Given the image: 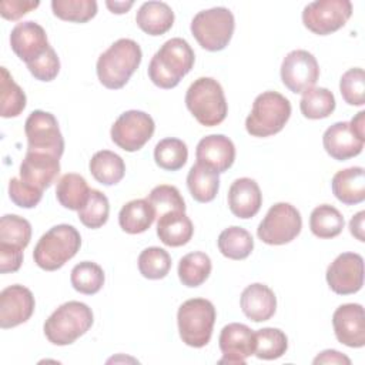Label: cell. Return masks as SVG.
<instances>
[{
    "label": "cell",
    "mask_w": 365,
    "mask_h": 365,
    "mask_svg": "<svg viewBox=\"0 0 365 365\" xmlns=\"http://www.w3.org/2000/svg\"><path fill=\"white\" fill-rule=\"evenodd\" d=\"M194 61L195 54L188 41L181 37L170 38L153 56L148 77L160 88H174L192 70Z\"/></svg>",
    "instance_id": "1"
},
{
    "label": "cell",
    "mask_w": 365,
    "mask_h": 365,
    "mask_svg": "<svg viewBox=\"0 0 365 365\" xmlns=\"http://www.w3.org/2000/svg\"><path fill=\"white\" fill-rule=\"evenodd\" d=\"M141 58L143 53L137 41L120 38L100 54L96 66L97 77L106 88H123L138 68Z\"/></svg>",
    "instance_id": "2"
},
{
    "label": "cell",
    "mask_w": 365,
    "mask_h": 365,
    "mask_svg": "<svg viewBox=\"0 0 365 365\" xmlns=\"http://www.w3.org/2000/svg\"><path fill=\"white\" fill-rule=\"evenodd\" d=\"M81 247L80 232L68 224H58L44 232L37 241L33 258L44 271L60 269Z\"/></svg>",
    "instance_id": "3"
},
{
    "label": "cell",
    "mask_w": 365,
    "mask_h": 365,
    "mask_svg": "<svg viewBox=\"0 0 365 365\" xmlns=\"http://www.w3.org/2000/svg\"><path fill=\"white\" fill-rule=\"evenodd\" d=\"M91 308L80 301L61 304L44 322V335L48 342L64 346L84 335L93 325Z\"/></svg>",
    "instance_id": "4"
},
{
    "label": "cell",
    "mask_w": 365,
    "mask_h": 365,
    "mask_svg": "<svg viewBox=\"0 0 365 365\" xmlns=\"http://www.w3.org/2000/svg\"><path fill=\"white\" fill-rule=\"evenodd\" d=\"M185 106L205 127L221 124L228 113L224 90L212 77H200L191 83L185 93Z\"/></svg>",
    "instance_id": "5"
},
{
    "label": "cell",
    "mask_w": 365,
    "mask_h": 365,
    "mask_svg": "<svg viewBox=\"0 0 365 365\" xmlns=\"http://www.w3.org/2000/svg\"><path fill=\"white\" fill-rule=\"evenodd\" d=\"M291 117V103L277 91H264L252 103L245 130L252 137H269L279 133Z\"/></svg>",
    "instance_id": "6"
},
{
    "label": "cell",
    "mask_w": 365,
    "mask_h": 365,
    "mask_svg": "<svg viewBox=\"0 0 365 365\" xmlns=\"http://www.w3.org/2000/svg\"><path fill=\"white\" fill-rule=\"evenodd\" d=\"M215 308L205 298H192L182 302L177 312L180 338L192 348L205 346L212 335Z\"/></svg>",
    "instance_id": "7"
},
{
    "label": "cell",
    "mask_w": 365,
    "mask_h": 365,
    "mask_svg": "<svg viewBox=\"0 0 365 365\" xmlns=\"http://www.w3.org/2000/svg\"><path fill=\"white\" fill-rule=\"evenodd\" d=\"M235 29L234 14L225 7L198 11L191 20V33L197 43L208 51L224 50Z\"/></svg>",
    "instance_id": "8"
},
{
    "label": "cell",
    "mask_w": 365,
    "mask_h": 365,
    "mask_svg": "<svg viewBox=\"0 0 365 365\" xmlns=\"http://www.w3.org/2000/svg\"><path fill=\"white\" fill-rule=\"evenodd\" d=\"M302 228L299 211L289 202L274 204L257 228L258 238L268 245H284L298 237Z\"/></svg>",
    "instance_id": "9"
},
{
    "label": "cell",
    "mask_w": 365,
    "mask_h": 365,
    "mask_svg": "<svg viewBox=\"0 0 365 365\" xmlns=\"http://www.w3.org/2000/svg\"><path fill=\"white\" fill-rule=\"evenodd\" d=\"M154 130L155 124L150 114L140 110H128L114 121L110 135L121 150L134 153L151 140Z\"/></svg>",
    "instance_id": "10"
},
{
    "label": "cell",
    "mask_w": 365,
    "mask_h": 365,
    "mask_svg": "<svg viewBox=\"0 0 365 365\" xmlns=\"http://www.w3.org/2000/svg\"><path fill=\"white\" fill-rule=\"evenodd\" d=\"M351 16L349 0H318L304 7L302 23L314 34L327 36L344 27Z\"/></svg>",
    "instance_id": "11"
},
{
    "label": "cell",
    "mask_w": 365,
    "mask_h": 365,
    "mask_svg": "<svg viewBox=\"0 0 365 365\" xmlns=\"http://www.w3.org/2000/svg\"><path fill=\"white\" fill-rule=\"evenodd\" d=\"M27 137V151L48 153L61 157L64 153V138L58 128L57 118L47 111L34 110L24 123Z\"/></svg>",
    "instance_id": "12"
},
{
    "label": "cell",
    "mask_w": 365,
    "mask_h": 365,
    "mask_svg": "<svg viewBox=\"0 0 365 365\" xmlns=\"http://www.w3.org/2000/svg\"><path fill=\"white\" fill-rule=\"evenodd\" d=\"M319 77V66L314 54L307 50L289 51L281 64V80L284 86L295 93H304L315 86Z\"/></svg>",
    "instance_id": "13"
},
{
    "label": "cell",
    "mask_w": 365,
    "mask_h": 365,
    "mask_svg": "<svg viewBox=\"0 0 365 365\" xmlns=\"http://www.w3.org/2000/svg\"><path fill=\"white\" fill-rule=\"evenodd\" d=\"M325 277L335 294H355L364 285V259L356 252H342L329 264Z\"/></svg>",
    "instance_id": "14"
},
{
    "label": "cell",
    "mask_w": 365,
    "mask_h": 365,
    "mask_svg": "<svg viewBox=\"0 0 365 365\" xmlns=\"http://www.w3.org/2000/svg\"><path fill=\"white\" fill-rule=\"evenodd\" d=\"M218 344L222 352L220 364L244 365L255 352V332L245 324L231 322L221 329Z\"/></svg>",
    "instance_id": "15"
},
{
    "label": "cell",
    "mask_w": 365,
    "mask_h": 365,
    "mask_svg": "<svg viewBox=\"0 0 365 365\" xmlns=\"http://www.w3.org/2000/svg\"><path fill=\"white\" fill-rule=\"evenodd\" d=\"M34 307L36 301L29 288L19 284L4 288L0 292V327L9 329L29 321Z\"/></svg>",
    "instance_id": "16"
},
{
    "label": "cell",
    "mask_w": 365,
    "mask_h": 365,
    "mask_svg": "<svg viewBox=\"0 0 365 365\" xmlns=\"http://www.w3.org/2000/svg\"><path fill=\"white\" fill-rule=\"evenodd\" d=\"M10 46L14 54L26 64L41 57L50 47L46 30L36 21L17 23L10 33Z\"/></svg>",
    "instance_id": "17"
},
{
    "label": "cell",
    "mask_w": 365,
    "mask_h": 365,
    "mask_svg": "<svg viewBox=\"0 0 365 365\" xmlns=\"http://www.w3.org/2000/svg\"><path fill=\"white\" fill-rule=\"evenodd\" d=\"M336 339L349 348L365 345V315L361 304H342L332 315Z\"/></svg>",
    "instance_id": "18"
},
{
    "label": "cell",
    "mask_w": 365,
    "mask_h": 365,
    "mask_svg": "<svg viewBox=\"0 0 365 365\" xmlns=\"http://www.w3.org/2000/svg\"><path fill=\"white\" fill-rule=\"evenodd\" d=\"M20 178L34 188H48L60 174V158L40 151H27L20 164Z\"/></svg>",
    "instance_id": "19"
},
{
    "label": "cell",
    "mask_w": 365,
    "mask_h": 365,
    "mask_svg": "<svg viewBox=\"0 0 365 365\" xmlns=\"http://www.w3.org/2000/svg\"><path fill=\"white\" fill-rule=\"evenodd\" d=\"M195 158L197 163L210 167L220 174L234 164L235 145L224 134H211L198 141Z\"/></svg>",
    "instance_id": "20"
},
{
    "label": "cell",
    "mask_w": 365,
    "mask_h": 365,
    "mask_svg": "<svg viewBox=\"0 0 365 365\" xmlns=\"http://www.w3.org/2000/svg\"><path fill=\"white\" fill-rule=\"evenodd\" d=\"M230 211L242 220L252 218L262 205V194L255 180L242 177L237 178L228 190Z\"/></svg>",
    "instance_id": "21"
},
{
    "label": "cell",
    "mask_w": 365,
    "mask_h": 365,
    "mask_svg": "<svg viewBox=\"0 0 365 365\" xmlns=\"http://www.w3.org/2000/svg\"><path fill=\"white\" fill-rule=\"evenodd\" d=\"M362 140H359L352 130L349 123L338 121L328 127L322 135V144L328 155L336 161H345L361 154L364 148Z\"/></svg>",
    "instance_id": "22"
},
{
    "label": "cell",
    "mask_w": 365,
    "mask_h": 365,
    "mask_svg": "<svg viewBox=\"0 0 365 365\" xmlns=\"http://www.w3.org/2000/svg\"><path fill=\"white\" fill-rule=\"evenodd\" d=\"M241 309L254 322L268 321L277 309V297L265 284L255 282L248 285L240 298Z\"/></svg>",
    "instance_id": "23"
},
{
    "label": "cell",
    "mask_w": 365,
    "mask_h": 365,
    "mask_svg": "<svg viewBox=\"0 0 365 365\" xmlns=\"http://www.w3.org/2000/svg\"><path fill=\"white\" fill-rule=\"evenodd\" d=\"M332 192L345 205L361 204L365 200V171L362 167H349L335 173L331 181Z\"/></svg>",
    "instance_id": "24"
},
{
    "label": "cell",
    "mask_w": 365,
    "mask_h": 365,
    "mask_svg": "<svg viewBox=\"0 0 365 365\" xmlns=\"http://www.w3.org/2000/svg\"><path fill=\"white\" fill-rule=\"evenodd\" d=\"M137 26L150 36H161L174 24V11L164 1H145L135 14Z\"/></svg>",
    "instance_id": "25"
},
{
    "label": "cell",
    "mask_w": 365,
    "mask_h": 365,
    "mask_svg": "<svg viewBox=\"0 0 365 365\" xmlns=\"http://www.w3.org/2000/svg\"><path fill=\"white\" fill-rule=\"evenodd\" d=\"M194 234V225L184 211H171L157 221V235L168 247L185 245Z\"/></svg>",
    "instance_id": "26"
},
{
    "label": "cell",
    "mask_w": 365,
    "mask_h": 365,
    "mask_svg": "<svg viewBox=\"0 0 365 365\" xmlns=\"http://www.w3.org/2000/svg\"><path fill=\"white\" fill-rule=\"evenodd\" d=\"M155 220V211L147 198L131 200L118 212V224L127 234H141L147 231Z\"/></svg>",
    "instance_id": "27"
},
{
    "label": "cell",
    "mask_w": 365,
    "mask_h": 365,
    "mask_svg": "<svg viewBox=\"0 0 365 365\" xmlns=\"http://www.w3.org/2000/svg\"><path fill=\"white\" fill-rule=\"evenodd\" d=\"M91 188L86 178L76 173L64 174L56 187V198L64 208L78 211L87 202Z\"/></svg>",
    "instance_id": "28"
},
{
    "label": "cell",
    "mask_w": 365,
    "mask_h": 365,
    "mask_svg": "<svg viewBox=\"0 0 365 365\" xmlns=\"http://www.w3.org/2000/svg\"><path fill=\"white\" fill-rule=\"evenodd\" d=\"M88 168L94 180L103 185H114L120 182L125 174L123 158L110 150L97 151L91 157Z\"/></svg>",
    "instance_id": "29"
},
{
    "label": "cell",
    "mask_w": 365,
    "mask_h": 365,
    "mask_svg": "<svg viewBox=\"0 0 365 365\" xmlns=\"http://www.w3.org/2000/svg\"><path fill=\"white\" fill-rule=\"evenodd\" d=\"M187 187L191 197L198 202H210L220 188L218 173L200 163L194 164L187 175Z\"/></svg>",
    "instance_id": "30"
},
{
    "label": "cell",
    "mask_w": 365,
    "mask_h": 365,
    "mask_svg": "<svg viewBox=\"0 0 365 365\" xmlns=\"http://www.w3.org/2000/svg\"><path fill=\"white\" fill-rule=\"evenodd\" d=\"M218 250L230 259H245L254 250V240L251 234L241 227L232 225L221 231L218 235Z\"/></svg>",
    "instance_id": "31"
},
{
    "label": "cell",
    "mask_w": 365,
    "mask_h": 365,
    "mask_svg": "<svg viewBox=\"0 0 365 365\" xmlns=\"http://www.w3.org/2000/svg\"><path fill=\"white\" fill-rule=\"evenodd\" d=\"M345 221L342 214L329 204L315 207L309 217V228L312 234L322 240L338 237L344 230Z\"/></svg>",
    "instance_id": "32"
},
{
    "label": "cell",
    "mask_w": 365,
    "mask_h": 365,
    "mask_svg": "<svg viewBox=\"0 0 365 365\" xmlns=\"http://www.w3.org/2000/svg\"><path fill=\"white\" fill-rule=\"evenodd\" d=\"M211 259L205 252H190L178 262V278L182 285L195 288L205 282L211 274Z\"/></svg>",
    "instance_id": "33"
},
{
    "label": "cell",
    "mask_w": 365,
    "mask_h": 365,
    "mask_svg": "<svg viewBox=\"0 0 365 365\" xmlns=\"http://www.w3.org/2000/svg\"><path fill=\"white\" fill-rule=\"evenodd\" d=\"M0 115L3 118L17 117L26 108V94L21 90V87L13 80L11 74L6 67H0Z\"/></svg>",
    "instance_id": "34"
},
{
    "label": "cell",
    "mask_w": 365,
    "mask_h": 365,
    "mask_svg": "<svg viewBox=\"0 0 365 365\" xmlns=\"http://www.w3.org/2000/svg\"><path fill=\"white\" fill-rule=\"evenodd\" d=\"M299 110L305 118H327L335 110V97L325 87H312L302 93Z\"/></svg>",
    "instance_id": "35"
},
{
    "label": "cell",
    "mask_w": 365,
    "mask_h": 365,
    "mask_svg": "<svg viewBox=\"0 0 365 365\" xmlns=\"http://www.w3.org/2000/svg\"><path fill=\"white\" fill-rule=\"evenodd\" d=\"M188 158L187 144L180 138H164L154 148L155 164L165 171H177L182 168Z\"/></svg>",
    "instance_id": "36"
},
{
    "label": "cell",
    "mask_w": 365,
    "mask_h": 365,
    "mask_svg": "<svg viewBox=\"0 0 365 365\" xmlns=\"http://www.w3.org/2000/svg\"><path fill=\"white\" fill-rule=\"evenodd\" d=\"M104 278L103 268L91 261H83L74 265L70 275L73 288L86 295L97 294L104 285Z\"/></svg>",
    "instance_id": "37"
},
{
    "label": "cell",
    "mask_w": 365,
    "mask_h": 365,
    "mask_svg": "<svg viewBox=\"0 0 365 365\" xmlns=\"http://www.w3.org/2000/svg\"><path fill=\"white\" fill-rule=\"evenodd\" d=\"M288 349V338L278 328H262L255 332V352L259 359L281 358Z\"/></svg>",
    "instance_id": "38"
},
{
    "label": "cell",
    "mask_w": 365,
    "mask_h": 365,
    "mask_svg": "<svg viewBox=\"0 0 365 365\" xmlns=\"http://www.w3.org/2000/svg\"><path fill=\"white\" fill-rule=\"evenodd\" d=\"M171 269L170 254L160 247H148L138 255V271L144 278L161 279Z\"/></svg>",
    "instance_id": "39"
},
{
    "label": "cell",
    "mask_w": 365,
    "mask_h": 365,
    "mask_svg": "<svg viewBox=\"0 0 365 365\" xmlns=\"http://www.w3.org/2000/svg\"><path fill=\"white\" fill-rule=\"evenodd\" d=\"M51 10L56 17L71 23H87L97 14L96 0H53Z\"/></svg>",
    "instance_id": "40"
},
{
    "label": "cell",
    "mask_w": 365,
    "mask_h": 365,
    "mask_svg": "<svg viewBox=\"0 0 365 365\" xmlns=\"http://www.w3.org/2000/svg\"><path fill=\"white\" fill-rule=\"evenodd\" d=\"M31 240L30 222L16 214H6L0 220V242L24 250Z\"/></svg>",
    "instance_id": "41"
},
{
    "label": "cell",
    "mask_w": 365,
    "mask_h": 365,
    "mask_svg": "<svg viewBox=\"0 0 365 365\" xmlns=\"http://www.w3.org/2000/svg\"><path fill=\"white\" fill-rule=\"evenodd\" d=\"M110 214V202L108 198L98 190L91 188L87 202L78 210V220L87 228L96 230L103 227Z\"/></svg>",
    "instance_id": "42"
},
{
    "label": "cell",
    "mask_w": 365,
    "mask_h": 365,
    "mask_svg": "<svg viewBox=\"0 0 365 365\" xmlns=\"http://www.w3.org/2000/svg\"><path fill=\"white\" fill-rule=\"evenodd\" d=\"M148 202L153 205L155 211V217L171 212V211H184L185 212V201L180 194L178 188L168 184H161L154 187L147 195Z\"/></svg>",
    "instance_id": "43"
},
{
    "label": "cell",
    "mask_w": 365,
    "mask_h": 365,
    "mask_svg": "<svg viewBox=\"0 0 365 365\" xmlns=\"http://www.w3.org/2000/svg\"><path fill=\"white\" fill-rule=\"evenodd\" d=\"M339 91L344 101L349 106L365 104V73L361 67L345 71L339 80Z\"/></svg>",
    "instance_id": "44"
},
{
    "label": "cell",
    "mask_w": 365,
    "mask_h": 365,
    "mask_svg": "<svg viewBox=\"0 0 365 365\" xmlns=\"http://www.w3.org/2000/svg\"><path fill=\"white\" fill-rule=\"evenodd\" d=\"M9 197L17 207L34 208L41 201L43 191L24 182L21 178L13 177L9 181Z\"/></svg>",
    "instance_id": "45"
},
{
    "label": "cell",
    "mask_w": 365,
    "mask_h": 365,
    "mask_svg": "<svg viewBox=\"0 0 365 365\" xmlns=\"http://www.w3.org/2000/svg\"><path fill=\"white\" fill-rule=\"evenodd\" d=\"M27 68L30 74L40 81H51L57 77L60 71V60L54 51V48L50 46L48 50L34 60L33 63L27 64Z\"/></svg>",
    "instance_id": "46"
},
{
    "label": "cell",
    "mask_w": 365,
    "mask_h": 365,
    "mask_svg": "<svg viewBox=\"0 0 365 365\" xmlns=\"http://www.w3.org/2000/svg\"><path fill=\"white\" fill-rule=\"evenodd\" d=\"M40 6L38 1L33 0H1L0 1V14L6 20H19L29 11L37 9Z\"/></svg>",
    "instance_id": "47"
},
{
    "label": "cell",
    "mask_w": 365,
    "mask_h": 365,
    "mask_svg": "<svg viewBox=\"0 0 365 365\" xmlns=\"http://www.w3.org/2000/svg\"><path fill=\"white\" fill-rule=\"evenodd\" d=\"M23 262V250L0 242V272H16Z\"/></svg>",
    "instance_id": "48"
},
{
    "label": "cell",
    "mask_w": 365,
    "mask_h": 365,
    "mask_svg": "<svg viewBox=\"0 0 365 365\" xmlns=\"http://www.w3.org/2000/svg\"><path fill=\"white\" fill-rule=\"evenodd\" d=\"M315 365L317 364H345V365H349L351 364V359L348 356H345L344 354L335 351V349H325L322 351L321 354H318L314 361H312Z\"/></svg>",
    "instance_id": "49"
},
{
    "label": "cell",
    "mask_w": 365,
    "mask_h": 365,
    "mask_svg": "<svg viewBox=\"0 0 365 365\" xmlns=\"http://www.w3.org/2000/svg\"><path fill=\"white\" fill-rule=\"evenodd\" d=\"M364 220H365V211H359L355 214L349 221V231L351 234L361 242L365 241V228H364Z\"/></svg>",
    "instance_id": "50"
},
{
    "label": "cell",
    "mask_w": 365,
    "mask_h": 365,
    "mask_svg": "<svg viewBox=\"0 0 365 365\" xmlns=\"http://www.w3.org/2000/svg\"><path fill=\"white\" fill-rule=\"evenodd\" d=\"M349 128L362 141H365V111H359L351 121Z\"/></svg>",
    "instance_id": "51"
},
{
    "label": "cell",
    "mask_w": 365,
    "mask_h": 365,
    "mask_svg": "<svg viewBox=\"0 0 365 365\" xmlns=\"http://www.w3.org/2000/svg\"><path fill=\"white\" fill-rule=\"evenodd\" d=\"M133 4L134 1H110V0L106 1V6L110 9V11L115 14L127 13L133 7Z\"/></svg>",
    "instance_id": "52"
}]
</instances>
